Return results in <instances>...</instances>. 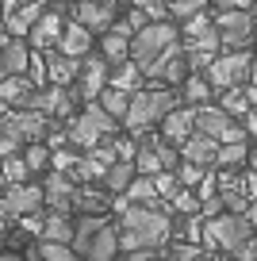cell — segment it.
Masks as SVG:
<instances>
[{
	"instance_id": "cell-1",
	"label": "cell",
	"mask_w": 257,
	"mask_h": 261,
	"mask_svg": "<svg viewBox=\"0 0 257 261\" xmlns=\"http://www.w3.org/2000/svg\"><path fill=\"white\" fill-rule=\"evenodd\" d=\"M112 207L119 212V227H115V242L123 253L131 250H158L173 238V219L158 207L146 204H127V200H112Z\"/></svg>"
},
{
	"instance_id": "cell-2",
	"label": "cell",
	"mask_w": 257,
	"mask_h": 261,
	"mask_svg": "<svg viewBox=\"0 0 257 261\" xmlns=\"http://www.w3.org/2000/svg\"><path fill=\"white\" fill-rule=\"evenodd\" d=\"M173 108H177V92H173V89H142V92L131 96L127 115H123V127H127L131 135L150 130L153 123H161Z\"/></svg>"
},
{
	"instance_id": "cell-3",
	"label": "cell",
	"mask_w": 257,
	"mask_h": 261,
	"mask_svg": "<svg viewBox=\"0 0 257 261\" xmlns=\"http://www.w3.org/2000/svg\"><path fill=\"white\" fill-rule=\"evenodd\" d=\"M257 230L246 223V215H230V212H223V215H211V219H203V227H200V246L203 250H238L242 242H249Z\"/></svg>"
},
{
	"instance_id": "cell-4",
	"label": "cell",
	"mask_w": 257,
	"mask_h": 261,
	"mask_svg": "<svg viewBox=\"0 0 257 261\" xmlns=\"http://www.w3.org/2000/svg\"><path fill=\"white\" fill-rule=\"evenodd\" d=\"M249 65H253V58H249V50H223V54L211 58V65L203 69V81L211 85V89H238V85H246L249 77Z\"/></svg>"
},
{
	"instance_id": "cell-5",
	"label": "cell",
	"mask_w": 257,
	"mask_h": 261,
	"mask_svg": "<svg viewBox=\"0 0 257 261\" xmlns=\"http://www.w3.org/2000/svg\"><path fill=\"white\" fill-rule=\"evenodd\" d=\"M173 42H177L173 19H165V23H146L138 35H131V62L142 69V65H150L153 58H158L165 46H173Z\"/></svg>"
},
{
	"instance_id": "cell-6",
	"label": "cell",
	"mask_w": 257,
	"mask_h": 261,
	"mask_svg": "<svg viewBox=\"0 0 257 261\" xmlns=\"http://www.w3.org/2000/svg\"><path fill=\"white\" fill-rule=\"evenodd\" d=\"M142 77H150L153 89H169V85H181L188 77V65H185V50L173 42V46H165L158 58H153L150 65H142Z\"/></svg>"
},
{
	"instance_id": "cell-7",
	"label": "cell",
	"mask_w": 257,
	"mask_h": 261,
	"mask_svg": "<svg viewBox=\"0 0 257 261\" xmlns=\"http://www.w3.org/2000/svg\"><path fill=\"white\" fill-rule=\"evenodd\" d=\"M211 27L219 31V46L223 50H242L253 42V31L257 23L249 19V12H219L215 19H211Z\"/></svg>"
},
{
	"instance_id": "cell-8",
	"label": "cell",
	"mask_w": 257,
	"mask_h": 261,
	"mask_svg": "<svg viewBox=\"0 0 257 261\" xmlns=\"http://www.w3.org/2000/svg\"><path fill=\"white\" fill-rule=\"evenodd\" d=\"M108 89V62L100 54H85L81 58V69H77V81H73V100H96L100 92Z\"/></svg>"
},
{
	"instance_id": "cell-9",
	"label": "cell",
	"mask_w": 257,
	"mask_h": 261,
	"mask_svg": "<svg viewBox=\"0 0 257 261\" xmlns=\"http://www.w3.org/2000/svg\"><path fill=\"white\" fill-rule=\"evenodd\" d=\"M42 212V185H4V196H0V215L8 219H23V215Z\"/></svg>"
},
{
	"instance_id": "cell-10",
	"label": "cell",
	"mask_w": 257,
	"mask_h": 261,
	"mask_svg": "<svg viewBox=\"0 0 257 261\" xmlns=\"http://www.w3.org/2000/svg\"><path fill=\"white\" fill-rule=\"evenodd\" d=\"M62 27H65V12L46 4V12L31 23V31H27V39H23L27 50H42V54H46V50H54L58 39H62Z\"/></svg>"
},
{
	"instance_id": "cell-11",
	"label": "cell",
	"mask_w": 257,
	"mask_h": 261,
	"mask_svg": "<svg viewBox=\"0 0 257 261\" xmlns=\"http://www.w3.org/2000/svg\"><path fill=\"white\" fill-rule=\"evenodd\" d=\"M115 16H119V12H115L112 4H104V0H77V4H69V19L81 23L85 31H92V35L112 31Z\"/></svg>"
},
{
	"instance_id": "cell-12",
	"label": "cell",
	"mask_w": 257,
	"mask_h": 261,
	"mask_svg": "<svg viewBox=\"0 0 257 261\" xmlns=\"http://www.w3.org/2000/svg\"><path fill=\"white\" fill-rule=\"evenodd\" d=\"M27 108L39 115H58V119H65V115L73 112V92L69 89H58V85H46V89H35L31 100H27Z\"/></svg>"
},
{
	"instance_id": "cell-13",
	"label": "cell",
	"mask_w": 257,
	"mask_h": 261,
	"mask_svg": "<svg viewBox=\"0 0 257 261\" xmlns=\"http://www.w3.org/2000/svg\"><path fill=\"white\" fill-rule=\"evenodd\" d=\"M73 192H77V185H73L65 173L50 169V177L42 180V207H50V212H58V215H69L73 212Z\"/></svg>"
},
{
	"instance_id": "cell-14",
	"label": "cell",
	"mask_w": 257,
	"mask_h": 261,
	"mask_svg": "<svg viewBox=\"0 0 257 261\" xmlns=\"http://www.w3.org/2000/svg\"><path fill=\"white\" fill-rule=\"evenodd\" d=\"M115 253H119V242H115V223L108 219L104 227L89 238V242L81 246L77 257H81V261H115Z\"/></svg>"
},
{
	"instance_id": "cell-15",
	"label": "cell",
	"mask_w": 257,
	"mask_h": 261,
	"mask_svg": "<svg viewBox=\"0 0 257 261\" xmlns=\"http://www.w3.org/2000/svg\"><path fill=\"white\" fill-rule=\"evenodd\" d=\"M92 42H96V35L85 31L81 23H73V19H69V23L62 27V39H58L54 50H58V54H65V58H77V62H81L85 54H92Z\"/></svg>"
},
{
	"instance_id": "cell-16",
	"label": "cell",
	"mask_w": 257,
	"mask_h": 261,
	"mask_svg": "<svg viewBox=\"0 0 257 261\" xmlns=\"http://www.w3.org/2000/svg\"><path fill=\"white\" fill-rule=\"evenodd\" d=\"M230 115L223 112V108H211V104H203V108H192V127H196V135H208V139H223L226 135V127H230Z\"/></svg>"
},
{
	"instance_id": "cell-17",
	"label": "cell",
	"mask_w": 257,
	"mask_h": 261,
	"mask_svg": "<svg viewBox=\"0 0 257 261\" xmlns=\"http://www.w3.org/2000/svg\"><path fill=\"white\" fill-rule=\"evenodd\" d=\"M46 12V4L42 0H23L19 8H12L8 16H4V31L12 35V39H27V31H31V23Z\"/></svg>"
},
{
	"instance_id": "cell-18",
	"label": "cell",
	"mask_w": 257,
	"mask_h": 261,
	"mask_svg": "<svg viewBox=\"0 0 257 261\" xmlns=\"http://www.w3.org/2000/svg\"><path fill=\"white\" fill-rule=\"evenodd\" d=\"M42 62H46V85L69 89V85L77 81V69H81L77 58H65V54H58V50H46V54H42Z\"/></svg>"
},
{
	"instance_id": "cell-19",
	"label": "cell",
	"mask_w": 257,
	"mask_h": 261,
	"mask_svg": "<svg viewBox=\"0 0 257 261\" xmlns=\"http://www.w3.org/2000/svg\"><path fill=\"white\" fill-rule=\"evenodd\" d=\"M215 150H219V142L215 139H208V135H188L185 142L177 146V154H181V162H192V165H215Z\"/></svg>"
},
{
	"instance_id": "cell-20",
	"label": "cell",
	"mask_w": 257,
	"mask_h": 261,
	"mask_svg": "<svg viewBox=\"0 0 257 261\" xmlns=\"http://www.w3.org/2000/svg\"><path fill=\"white\" fill-rule=\"evenodd\" d=\"M27 42L23 39H12V35H4L0 39V69H4V77H23L27 69Z\"/></svg>"
},
{
	"instance_id": "cell-21",
	"label": "cell",
	"mask_w": 257,
	"mask_h": 261,
	"mask_svg": "<svg viewBox=\"0 0 257 261\" xmlns=\"http://www.w3.org/2000/svg\"><path fill=\"white\" fill-rule=\"evenodd\" d=\"M192 130H196V127H192V108H185V104H177L165 119H161V139L173 142V146H181Z\"/></svg>"
},
{
	"instance_id": "cell-22",
	"label": "cell",
	"mask_w": 257,
	"mask_h": 261,
	"mask_svg": "<svg viewBox=\"0 0 257 261\" xmlns=\"http://www.w3.org/2000/svg\"><path fill=\"white\" fill-rule=\"evenodd\" d=\"M108 89L127 92V96L142 92V69H138L135 62H119L115 69H108Z\"/></svg>"
},
{
	"instance_id": "cell-23",
	"label": "cell",
	"mask_w": 257,
	"mask_h": 261,
	"mask_svg": "<svg viewBox=\"0 0 257 261\" xmlns=\"http://www.w3.org/2000/svg\"><path fill=\"white\" fill-rule=\"evenodd\" d=\"M211 96H215V89L203 81V73H188L185 81H181L177 104H185V108H203V104H211Z\"/></svg>"
},
{
	"instance_id": "cell-24",
	"label": "cell",
	"mask_w": 257,
	"mask_h": 261,
	"mask_svg": "<svg viewBox=\"0 0 257 261\" xmlns=\"http://www.w3.org/2000/svg\"><path fill=\"white\" fill-rule=\"evenodd\" d=\"M35 85L27 77H0V104L4 108H27Z\"/></svg>"
},
{
	"instance_id": "cell-25",
	"label": "cell",
	"mask_w": 257,
	"mask_h": 261,
	"mask_svg": "<svg viewBox=\"0 0 257 261\" xmlns=\"http://www.w3.org/2000/svg\"><path fill=\"white\" fill-rule=\"evenodd\" d=\"M100 58H104L108 65H119V62H131V39L119 31H104L100 35Z\"/></svg>"
},
{
	"instance_id": "cell-26",
	"label": "cell",
	"mask_w": 257,
	"mask_h": 261,
	"mask_svg": "<svg viewBox=\"0 0 257 261\" xmlns=\"http://www.w3.org/2000/svg\"><path fill=\"white\" fill-rule=\"evenodd\" d=\"M39 238H42V242H62V246H69V242H73V219H69V215L50 212L46 219H42V227H39Z\"/></svg>"
},
{
	"instance_id": "cell-27",
	"label": "cell",
	"mask_w": 257,
	"mask_h": 261,
	"mask_svg": "<svg viewBox=\"0 0 257 261\" xmlns=\"http://www.w3.org/2000/svg\"><path fill=\"white\" fill-rule=\"evenodd\" d=\"M73 207H77L81 215H104L108 192H100L96 185H77V192H73Z\"/></svg>"
},
{
	"instance_id": "cell-28",
	"label": "cell",
	"mask_w": 257,
	"mask_h": 261,
	"mask_svg": "<svg viewBox=\"0 0 257 261\" xmlns=\"http://www.w3.org/2000/svg\"><path fill=\"white\" fill-rule=\"evenodd\" d=\"M135 177H138V173H135V165H131V162H112V165H108V173H104V180H100V185H104L108 192L123 196V188H127V185H131Z\"/></svg>"
},
{
	"instance_id": "cell-29",
	"label": "cell",
	"mask_w": 257,
	"mask_h": 261,
	"mask_svg": "<svg viewBox=\"0 0 257 261\" xmlns=\"http://www.w3.org/2000/svg\"><path fill=\"white\" fill-rule=\"evenodd\" d=\"M123 200H127V204H146V207H153V204H158L153 177H135L127 188H123Z\"/></svg>"
},
{
	"instance_id": "cell-30",
	"label": "cell",
	"mask_w": 257,
	"mask_h": 261,
	"mask_svg": "<svg viewBox=\"0 0 257 261\" xmlns=\"http://www.w3.org/2000/svg\"><path fill=\"white\" fill-rule=\"evenodd\" d=\"M246 154H249V142H219L215 165H223V169H238V165H246Z\"/></svg>"
},
{
	"instance_id": "cell-31",
	"label": "cell",
	"mask_w": 257,
	"mask_h": 261,
	"mask_svg": "<svg viewBox=\"0 0 257 261\" xmlns=\"http://www.w3.org/2000/svg\"><path fill=\"white\" fill-rule=\"evenodd\" d=\"M81 115H85V119H89V123H92V127H96V130H100V135H104V139H112L115 130H119V123H115V119H112V115H108V112H104V108H100V104H96V100H89V104H85V112H81Z\"/></svg>"
},
{
	"instance_id": "cell-32",
	"label": "cell",
	"mask_w": 257,
	"mask_h": 261,
	"mask_svg": "<svg viewBox=\"0 0 257 261\" xmlns=\"http://www.w3.org/2000/svg\"><path fill=\"white\" fill-rule=\"evenodd\" d=\"M96 104L104 108V112L112 115L115 123H123V115H127V104H131V96H127V92H115V89H104V92L96 96Z\"/></svg>"
},
{
	"instance_id": "cell-33",
	"label": "cell",
	"mask_w": 257,
	"mask_h": 261,
	"mask_svg": "<svg viewBox=\"0 0 257 261\" xmlns=\"http://www.w3.org/2000/svg\"><path fill=\"white\" fill-rule=\"evenodd\" d=\"M215 108H223L230 119L246 115V112H249V104H246V89H242V85H238V89H223V92H219V104H215Z\"/></svg>"
},
{
	"instance_id": "cell-34",
	"label": "cell",
	"mask_w": 257,
	"mask_h": 261,
	"mask_svg": "<svg viewBox=\"0 0 257 261\" xmlns=\"http://www.w3.org/2000/svg\"><path fill=\"white\" fill-rule=\"evenodd\" d=\"M19 158H23L27 173H42V169L50 165V150L42 146V142H27V146L19 150Z\"/></svg>"
},
{
	"instance_id": "cell-35",
	"label": "cell",
	"mask_w": 257,
	"mask_h": 261,
	"mask_svg": "<svg viewBox=\"0 0 257 261\" xmlns=\"http://www.w3.org/2000/svg\"><path fill=\"white\" fill-rule=\"evenodd\" d=\"M185 50H192V54H219V31L215 27H208V31L192 35V39H185Z\"/></svg>"
},
{
	"instance_id": "cell-36",
	"label": "cell",
	"mask_w": 257,
	"mask_h": 261,
	"mask_svg": "<svg viewBox=\"0 0 257 261\" xmlns=\"http://www.w3.org/2000/svg\"><path fill=\"white\" fill-rule=\"evenodd\" d=\"M0 180L4 185H23V180H31V173H27V165H23V158H4V165H0Z\"/></svg>"
},
{
	"instance_id": "cell-37",
	"label": "cell",
	"mask_w": 257,
	"mask_h": 261,
	"mask_svg": "<svg viewBox=\"0 0 257 261\" xmlns=\"http://www.w3.org/2000/svg\"><path fill=\"white\" fill-rule=\"evenodd\" d=\"M169 204H173L177 215H200V200H196L192 188H177V192L169 196Z\"/></svg>"
},
{
	"instance_id": "cell-38",
	"label": "cell",
	"mask_w": 257,
	"mask_h": 261,
	"mask_svg": "<svg viewBox=\"0 0 257 261\" xmlns=\"http://www.w3.org/2000/svg\"><path fill=\"white\" fill-rule=\"evenodd\" d=\"M39 261H81L73 253V246H62V242H42L39 246Z\"/></svg>"
},
{
	"instance_id": "cell-39",
	"label": "cell",
	"mask_w": 257,
	"mask_h": 261,
	"mask_svg": "<svg viewBox=\"0 0 257 261\" xmlns=\"http://www.w3.org/2000/svg\"><path fill=\"white\" fill-rule=\"evenodd\" d=\"M173 173H177L181 188H196V185H200L203 177H208V169H203V165H192V162H181V165H177Z\"/></svg>"
},
{
	"instance_id": "cell-40",
	"label": "cell",
	"mask_w": 257,
	"mask_h": 261,
	"mask_svg": "<svg viewBox=\"0 0 257 261\" xmlns=\"http://www.w3.org/2000/svg\"><path fill=\"white\" fill-rule=\"evenodd\" d=\"M23 77H27L31 85H46V62H42L39 50H31V54H27V69H23Z\"/></svg>"
},
{
	"instance_id": "cell-41",
	"label": "cell",
	"mask_w": 257,
	"mask_h": 261,
	"mask_svg": "<svg viewBox=\"0 0 257 261\" xmlns=\"http://www.w3.org/2000/svg\"><path fill=\"white\" fill-rule=\"evenodd\" d=\"M208 27H211V16H208V12H192V16H185V27H181L177 35H185V39H192V35L208 31Z\"/></svg>"
},
{
	"instance_id": "cell-42",
	"label": "cell",
	"mask_w": 257,
	"mask_h": 261,
	"mask_svg": "<svg viewBox=\"0 0 257 261\" xmlns=\"http://www.w3.org/2000/svg\"><path fill=\"white\" fill-rule=\"evenodd\" d=\"M165 8H169V16H192V12H203L208 8V0H165Z\"/></svg>"
},
{
	"instance_id": "cell-43",
	"label": "cell",
	"mask_w": 257,
	"mask_h": 261,
	"mask_svg": "<svg viewBox=\"0 0 257 261\" xmlns=\"http://www.w3.org/2000/svg\"><path fill=\"white\" fill-rule=\"evenodd\" d=\"M77 158H81L77 150H65V146L62 150H50V169H54V173H69Z\"/></svg>"
},
{
	"instance_id": "cell-44",
	"label": "cell",
	"mask_w": 257,
	"mask_h": 261,
	"mask_svg": "<svg viewBox=\"0 0 257 261\" xmlns=\"http://www.w3.org/2000/svg\"><path fill=\"white\" fill-rule=\"evenodd\" d=\"M173 261H219V257L211 250H203V246H177Z\"/></svg>"
},
{
	"instance_id": "cell-45",
	"label": "cell",
	"mask_w": 257,
	"mask_h": 261,
	"mask_svg": "<svg viewBox=\"0 0 257 261\" xmlns=\"http://www.w3.org/2000/svg\"><path fill=\"white\" fill-rule=\"evenodd\" d=\"M158 158H161V169H177L181 165V154H177V146H173V142H165V139H158Z\"/></svg>"
},
{
	"instance_id": "cell-46",
	"label": "cell",
	"mask_w": 257,
	"mask_h": 261,
	"mask_svg": "<svg viewBox=\"0 0 257 261\" xmlns=\"http://www.w3.org/2000/svg\"><path fill=\"white\" fill-rule=\"evenodd\" d=\"M153 188H158V200H161V196L169 200V196L181 188V180H177V173H169V169H165V173H158V177H153Z\"/></svg>"
},
{
	"instance_id": "cell-47",
	"label": "cell",
	"mask_w": 257,
	"mask_h": 261,
	"mask_svg": "<svg viewBox=\"0 0 257 261\" xmlns=\"http://www.w3.org/2000/svg\"><path fill=\"white\" fill-rule=\"evenodd\" d=\"M112 146H115V158H119V162H131V158H135V139H112Z\"/></svg>"
},
{
	"instance_id": "cell-48",
	"label": "cell",
	"mask_w": 257,
	"mask_h": 261,
	"mask_svg": "<svg viewBox=\"0 0 257 261\" xmlns=\"http://www.w3.org/2000/svg\"><path fill=\"white\" fill-rule=\"evenodd\" d=\"M234 257H238V261H257V238H249V242H242L238 250H234Z\"/></svg>"
},
{
	"instance_id": "cell-49",
	"label": "cell",
	"mask_w": 257,
	"mask_h": 261,
	"mask_svg": "<svg viewBox=\"0 0 257 261\" xmlns=\"http://www.w3.org/2000/svg\"><path fill=\"white\" fill-rule=\"evenodd\" d=\"M249 4H253V0H215L219 12H249Z\"/></svg>"
},
{
	"instance_id": "cell-50",
	"label": "cell",
	"mask_w": 257,
	"mask_h": 261,
	"mask_svg": "<svg viewBox=\"0 0 257 261\" xmlns=\"http://www.w3.org/2000/svg\"><path fill=\"white\" fill-rule=\"evenodd\" d=\"M158 253L153 250H131V253H123V261H153Z\"/></svg>"
},
{
	"instance_id": "cell-51",
	"label": "cell",
	"mask_w": 257,
	"mask_h": 261,
	"mask_svg": "<svg viewBox=\"0 0 257 261\" xmlns=\"http://www.w3.org/2000/svg\"><path fill=\"white\" fill-rule=\"evenodd\" d=\"M246 223L257 230V204H249V207H246Z\"/></svg>"
},
{
	"instance_id": "cell-52",
	"label": "cell",
	"mask_w": 257,
	"mask_h": 261,
	"mask_svg": "<svg viewBox=\"0 0 257 261\" xmlns=\"http://www.w3.org/2000/svg\"><path fill=\"white\" fill-rule=\"evenodd\" d=\"M0 261H27L23 253H12V250H0Z\"/></svg>"
},
{
	"instance_id": "cell-53",
	"label": "cell",
	"mask_w": 257,
	"mask_h": 261,
	"mask_svg": "<svg viewBox=\"0 0 257 261\" xmlns=\"http://www.w3.org/2000/svg\"><path fill=\"white\" fill-rule=\"evenodd\" d=\"M246 165L257 173V146H249V154H246Z\"/></svg>"
},
{
	"instance_id": "cell-54",
	"label": "cell",
	"mask_w": 257,
	"mask_h": 261,
	"mask_svg": "<svg viewBox=\"0 0 257 261\" xmlns=\"http://www.w3.org/2000/svg\"><path fill=\"white\" fill-rule=\"evenodd\" d=\"M246 85H257V62L249 65V77H246Z\"/></svg>"
},
{
	"instance_id": "cell-55",
	"label": "cell",
	"mask_w": 257,
	"mask_h": 261,
	"mask_svg": "<svg viewBox=\"0 0 257 261\" xmlns=\"http://www.w3.org/2000/svg\"><path fill=\"white\" fill-rule=\"evenodd\" d=\"M249 19H253V23H257V0H253V4H249Z\"/></svg>"
},
{
	"instance_id": "cell-56",
	"label": "cell",
	"mask_w": 257,
	"mask_h": 261,
	"mask_svg": "<svg viewBox=\"0 0 257 261\" xmlns=\"http://www.w3.org/2000/svg\"><path fill=\"white\" fill-rule=\"evenodd\" d=\"M8 112H12V108H4V104H0V115H8Z\"/></svg>"
},
{
	"instance_id": "cell-57",
	"label": "cell",
	"mask_w": 257,
	"mask_h": 261,
	"mask_svg": "<svg viewBox=\"0 0 257 261\" xmlns=\"http://www.w3.org/2000/svg\"><path fill=\"white\" fill-rule=\"evenodd\" d=\"M0 27H4V8H0Z\"/></svg>"
},
{
	"instance_id": "cell-58",
	"label": "cell",
	"mask_w": 257,
	"mask_h": 261,
	"mask_svg": "<svg viewBox=\"0 0 257 261\" xmlns=\"http://www.w3.org/2000/svg\"><path fill=\"white\" fill-rule=\"evenodd\" d=\"M0 246H4V227H0Z\"/></svg>"
},
{
	"instance_id": "cell-59",
	"label": "cell",
	"mask_w": 257,
	"mask_h": 261,
	"mask_svg": "<svg viewBox=\"0 0 257 261\" xmlns=\"http://www.w3.org/2000/svg\"><path fill=\"white\" fill-rule=\"evenodd\" d=\"M253 39H257V31H253Z\"/></svg>"
}]
</instances>
